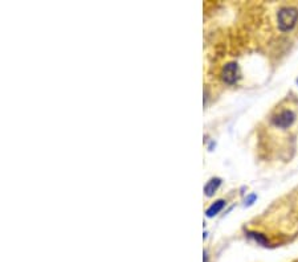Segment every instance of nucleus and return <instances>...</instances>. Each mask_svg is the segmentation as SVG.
<instances>
[{
	"mask_svg": "<svg viewBox=\"0 0 298 262\" xmlns=\"http://www.w3.org/2000/svg\"><path fill=\"white\" fill-rule=\"evenodd\" d=\"M223 81L228 85H233L238 78V68L237 64L231 63L227 64L224 69H223Z\"/></svg>",
	"mask_w": 298,
	"mask_h": 262,
	"instance_id": "nucleus-3",
	"label": "nucleus"
},
{
	"mask_svg": "<svg viewBox=\"0 0 298 262\" xmlns=\"http://www.w3.org/2000/svg\"><path fill=\"white\" fill-rule=\"evenodd\" d=\"M223 207H224V201H223V200H220V201H217V203H215L212 207L209 208L208 211H207V215H208L209 217H211V216H213V215H216L217 212L222 211Z\"/></svg>",
	"mask_w": 298,
	"mask_h": 262,
	"instance_id": "nucleus-5",
	"label": "nucleus"
},
{
	"mask_svg": "<svg viewBox=\"0 0 298 262\" xmlns=\"http://www.w3.org/2000/svg\"><path fill=\"white\" fill-rule=\"evenodd\" d=\"M298 21V9L294 7H284L277 13V26L282 32H288L296 27Z\"/></svg>",
	"mask_w": 298,
	"mask_h": 262,
	"instance_id": "nucleus-1",
	"label": "nucleus"
},
{
	"mask_svg": "<svg viewBox=\"0 0 298 262\" xmlns=\"http://www.w3.org/2000/svg\"><path fill=\"white\" fill-rule=\"evenodd\" d=\"M294 113L292 110H288V109H284L280 113H277L274 117H273V125L276 127H280L282 130H285L289 126H292V123L294 122Z\"/></svg>",
	"mask_w": 298,
	"mask_h": 262,
	"instance_id": "nucleus-2",
	"label": "nucleus"
},
{
	"mask_svg": "<svg viewBox=\"0 0 298 262\" xmlns=\"http://www.w3.org/2000/svg\"><path fill=\"white\" fill-rule=\"evenodd\" d=\"M219 186H220V180H219V179H212V180H209L208 184H207L204 188L205 194L208 195V196H211V195L217 190V187Z\"/></svg>",
	"mask_w": 298,
	"mask_h": 262,
	"instance_id": "nucleus-4",
	"label": "nucleus"
}]
</instances>
